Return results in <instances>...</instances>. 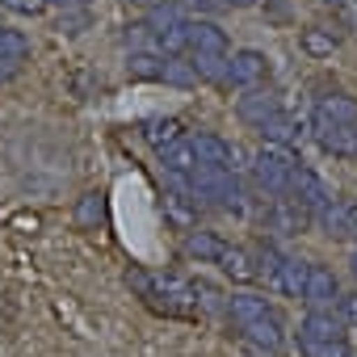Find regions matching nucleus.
I'll return each mask as SVG.
<instances>
[{
  "label": "nucleus",
  "mask_w": 357,
  "mask_h": 357,
  "mask_svg": "<svg viewBox=\"0 0 357 357\" xmlns=\"http://www.w3.org/2000/svg\"><path fill=\"white\" fill-rule=\"evenodd\" d=\"M126 286L155 311L168 319H202V303H198V286L185 278H172V273H151V269H130Z\"/></svg>",
  "instance_id": "obj_1"
},
{
  "label": "nucleus",
  "mask_w": 357,
  "mask_h": 357,
  "mask_svg": "<svg viewBox=\"0 0 357 357\" xmlns=\"http://www.w3.org/2000/svg\"><path fill=\"white\" fill-rule=\"evenodd\" d=\"M252 261H257V278H261L269 290H282V294H290V298H303V290H307V261H294V257L278 252L273 244L257 248Z\"/></svg>",
  "instance_id": "obj_2"
},
{
  "label": "nucleus",
  "mask_w": 357,
  "mask_h": 357,
  "mask_svg": "<svg viewBox=\"0 0 357 357\" xmlns=\"http://www.w3.org/2000/svg\"><path fill=\"white\" fill-rule=\"evenodd\" d=\"M198 202L206 206H219V211H231L240 215L244 211V194H240V181H236V172H215V168H198V176L185 185Z\"/></svg>",
  "instance_id": "obj_3"
},
{
  "label": "nucleus",
  "mask_w": 357,
  "mask_h": 357,
  "mask_svg": "<svg viewBox=\"0 0 357 357\" xmlns=\"http://www.w3.org/2000/svg\"><path fill=\"white\" fill-rule=\"evenodd\" d=\"M294 151L278 147V143H265L257 151V164H252V176H257V185L269 194V198H282L286 185H290V172H294Z\"/></svg>",
  "instance_id": "obj_4"
},
{
  "label": "nucleus",
  "mask_w": 357,
  "mask_h": 357,
  "mask_svg": "<svg viewBox=\"0 0 357 357\" xmlns=\"http://www.w3.org/2000/svg\"><path fill=\"white\" fill-rule=\"evenodd\" d=\"M286 198H294L303 211H311L315 219H319V211H328L336 198L328 194V185L319 181V176L307 168V164H294V172H290V185H286Z\"/></svg>",
  "instance_id": "obj_5"
},
{
  "label": "nucleus",
  "mask_w": 357,
  "mask_h": 357,
  "mask_svg": "<svg viewBox=\"0 0 357 357\" xmlns=\"http://www.w3.org/2000/svg\"><path fill=\"white\" fill-rule=\"evenodd\" d=\"M311 135H315V143H319L328 155H336V160H353V155H357V126H349V122L311 118Z\"/></svg>",
  "instance_id": "obj_6"
},
{
  "label": "nucleus",
  "mask_w": 357,
  "mask_h": 357,
  "mask_svg": "<svg viewBox=\"0 0 357 357\" xmlns=\"http://www.w3.org/2000/svg\"><path fill=\"white\" fill-rule=\"evenodd\" d=\"M307 311H336L340 303V282L328 265H307V290H303Z\"/></svg>",
  "instance_id": "obj_7"
},
{
  "label": "nucleus",
  "mask_w": 357,
  "mask_h": 357,
  "mask_svg": "<svg viewBox=\"0 0 357 357\" xmlns=\"http://www.w3.org/2000/svg\"><path fill=\"white\" fill-rule=\"evenodd\" d=\"M269 76V55L261 51H236L227 59V84L231 89H257Z\"/></svg>",
  "instance_id": "obj_8"
},
{
  "label": "nucleus",
  "mask_w": 357,
  "mask_h": 357,
  "mask_svg": "<svg viewBox=\"0 0 357 357\" xmlns=\"http://www.w3.org/2000/svg\"><path fill=\"white\" fill-rule=\"evenodd\" d=\"M190 143H194V151H198L202 168H215V172H236V147H231L223 135H215V130H198Z\"/></svg>",
  "instance_id": "obj_9"
},
{
  "label": "nucleus",
  "mask_w": 357,
  "mask_h": 357,
  "mask_svg": "<svg viewBox=\"0 0 357 357\" xmlns=\"http://www.w3.org/2000/svg\"><path fill=\"white\" fill-rule=\"evenodd\" d=\"M160 164H164V172L172 176L176 185H190L194 176H198V168H202V160H198V151H194L190 139H176L172 147H164L160 151Z\"/></svg>",
  "instance_id": "obj_10"
},
{
  "label": "nucleus",
  "mask_w": 357,
  "mask_h": 357,
  "mask_svg": "<svg viewBox=\"0 0 357 357\" xmlns=\"http://www.w3.org/2000/svg\"><path fill=\"white\" fill-rule=\"evenodd\" d=\"M344 340V319L332 311H307V319L298 324V344H336Z\"/></svg>",
  "instance_id": "obj_11"
},
{
  "label": "nucleus",
  "mask_w": 357,
  "mask_h": 357,
  "mask_svg": "<svg viewBox=\"0 0 357 357\" xmlns=\"http://www.w3.org/2000/svg\"><path fill=\"white\" fill-rule=\"evenodd\" d=\"M278 109H282V101H278L273 89H244V97L236 101V114H240V122H248V126H265Z\"/></svg>",
  "instance_id": "obj_12"
},
{
  "label": "nucleus",
  "mask_w": 357,
  "mask_h": 357,
  "mask_svg": "<svg viewBox=\"0 0 357 357\" xmlns=\"http://www.w3.org/2000/svg\"><path fill=\"white\" fill-rule=\"evenodd\" d=\"M190 55H223L227 59V30L211 17H190Z\"/></svg>",
  "instance_id": "obj_13"
},
{
  "label": "nucleus",
  "mask_w": 357,
  "mask_h": 357,
  "mask_svg": "<svg viewBox=\"0 0 357 357\" xmlns=\"http://www.w3.org/2000/svg\"><path fill=\"white\" fill-rule=\"evenodd\" d=\"M261 135H265V143H278V147L294 151V147H303V139H307V126H303L294 114L278 109V114H273V118L261 126Z\"/></svg>",
  "instance_id": "obj_14"
},
{
  "label": "nucleus",
  "mask_w": 357,
  "mask_h": 357,
  "mask_svg": "<svg viewBox=\"0 0 357 357\" xmlns=\"http://www.w3.org/2000/svg\"><path fill=\"white\" fill-rule=\"evenodd\" d=\"M315 223V215L311 211H303L294 198H273V211H269V227L273 231H286V236H298V231H307Z\"/></svg>",
  "instance_id": "obj_15"
},
{
  "label": "nucleus",
  "mask_w": 357,
  "mask_h": 357,
  "mask_svg": "<svg viewBox=\"0 0 357 357\" xmlns=\"http://www.w3.org/2000/svg\"><path fill=\"white\" fill-rule=\"evenodd\" d=\"M223 248H227V240H219L215 231H190L185 244H181V252H185L190 261H198V265H219Z\"/></svg>",
  "instance_id": "obj_16"
},
{
  "label": "nucleus",
  "mask_w": 357,
  "mask_h": 357,
  "mask_svg": "<svg viewBox=\"0 0 357 357\" xmlns=\"http://www.w3.org/2000/svg\"><path fill=\"white\" fill-rule=\"evenodd\" d=\"M139 135H143V143H147V147H155V155H160L164 147H172L176 139H185L181 118H147Z\"/></svg>",
  "instance_id": "obj_17"
},
{
  "label": "nucleus",
  "mask_w": 357,
  "mask_h": 357,
  "mask_svg": "<svg viewBox=\"0 0 357 357\" xmlns=\"http://www.w3.org/2000/svg\"><path fill=\"white\" fill-rule=\"evenodd\" d=\"M168 72V59L160 51H130L126 55V76L130 80H164Z\"/></svg>",
  "instance_id": "obj_18"
},
{
  "label": "nucleus",
  "mask_w": 357,
  "mask_h": 357,
  "mask_svg": "<svg viewBox=\"0 0 357 357\" xmlns=\"http://www.w3.org/2000/svg\"><path fill=\"white\" fill-rule=\"evenodd\" d=\"M311 118H328V122H349V126H357V101L344 97V93H328V97L315 101V114H311Z\"/></svg>",
  "instance_id": "obj_19"
},
{
  "label": "nucleus",
  "mask_w": 357,
  "mask_h": 357,
  "mask_svg": "<svg viewBox=\"0 0 357 357\" xmlns=\"http://www.w3.org/2000/svg\"><path fill=\"white\" fill-rule=\"evenodd\" d=\"M219 269H223L231 282H257V261H252V252H244V248H236V244L223 248Z\"/></svg>",
  "instance_id": "obj_20"
},
{
  "label": "nucleus",
  "mask_w": 357,
  "mask_h": 357,
  "mask_svg": "<svg viewBox=\"0 0 357 357\" xmlns=\"http://www.w3.org/2000/svg\"><path fill=\"white\" fill-rule=\"evenodd\" d=\"M22 59H30V38L13 26H0V68H17Z\"/></svg>",
  "instance_id": "obj_21"
},
{
  "label": "nucleus",
  "mask_w": 357,
  "mask_h": 357,
  "mask_svg": "<svg viewBox=\"0 0 357 357\" xmlns=\"http://www.w3.org/2000/svg\"><path fill=\"white\" fill-rule=\"evenodd\" d=\"M298 43H303V51H307L311 59H328V55L340 47V34H332L328 26H307V30L298 34Z\"/></svg>",
  "instance_id": "obj_22"
},
{
  "label": "nucleus",
  "mask_w": 357,
  "mask_h": 357,
  "mask_svg": "<svg viewBox=\"0 0 357 357\" xmlns=\"http://www.w3.org/2000/svg\"><path fill=\"white\" fill-rule=\"evenodd\" d=\"M76 223L80 227H97V223H105V194H84L80 202H76Z\"/></svg>",
  "instance_id": "obj_23"
},
{
  "label": "nucleus",
  "mask_w": 357,
  "mask_h": 357,
  "mask_svg": "<svg viewBox=\"0 0 357 357\" xmlns=\"http://www.w3.org/2000/svg\"><path fill=\"white\" fill-rule=\"evenodd\" d=\"M315 223H319L332 240H344V236H349V206H344V202H332L328 211H319Z\"/></svg>",
  "instance_id": "obj_24"
},
{
  "label": "nucleus",
  "mask_w": 357,
  "mask_h": 357,
  "mask_svg": "<svg viewBox=\"0 0 357 357\" xmlns=\"http://www.w3.org/2000/svg\"><path fill=\"white\" fill-rule=\"evenodd\" d=\"M198 80H215V84H227V59L223 55H190Z\"/></svg>",
  "instance_id": "obj_25"
},
{
  "label": "nucleus",
  "mask_w": 357,
  "mask_h": 357,
  "mask_svg": "<svg viewBox=\"0 0 357 357\" xmlns=\"http://www.w3.org/2000/svg\"><path fill=\"white\" fill-rule=\"evenodd\" d=\"M164 84H176V89H194V84H198V72H194V63H185V59H168Z\"/></svg>",
  "instance_id": "obj_26"
},
{
  "label": "nucleus",
  "mask_w": 357,
  "mask_h": 357,
  "mask_svg": "<svg viewBox=\"0 0 357 357\" xmlns=\"http://www.w3.org/2000/svg\"><path fill=\"white\" fill-rule=\"evenodd\" d=\"M303 357H353L349 340H336V344H298Z\"/></svg>",
  "instance_id": "obj_27"
},
{
  "label": "nucleus",
  "mask_w": 357,
  "mask_h": 357,
  "mask_svg": "<svg viewBox=\"0 0 357 357\" xmlns=\"http://www.w3.org/2000/svg\"><path fill=\"white\" fill-rule=\"evenodd\" d=\"M9 13H17V17H43L47 13V0H0Z\"/></svg>",
  "instance_id": "obj_28"
},
{
  "label": "nucleus",
  "mask_w": 357,
  "mask_h": 357,
  "mask_svg": "<svg viewBox=\"0 0 357 357\" xmlns=\"http://www.w3.org/2000/svg\"><path fill=\"white\" fill-rule=\"evenodd\" d=\"M336 315H340L344 324H353V328H357V290H353V294H340V303H336Z\"/></svg>",
  "instance_id": "obj_29"
},
{
  "label": "nucleus",
  "mask_w": 357,
  "mask_h": 357,
  "mask_svg": "<svg viewBox=\"0 0 357 357\" xmlns=\"http://www.w3.org/2000/svg\"><path fill=\"white\" fill-rule=\"evenodd\" d=\"M47 5H59V9L68 13V9H84V5H89V0H47Z\"/></svg>",
  "instance_id": "obj_30"
},
{
  "label": "nucleus",
  "mask_w": 357,
  "mask_h": 357,
  "mask_svg": "<svg viewBox=\"0 0 357 357\" xmlns=\"http://www.w3.org/2000/svg\"><path fill=\"white\" fill-rule=\"evenodd\" d=\"M349 206V236H357V202H344Z\"/></svg>",
  "instance_id": "obj_31"
},
{
  "label": "nucleus",
  "mask_w": 357,
  "mask_h": 357,
  "mask_svg": "<svg viewBox=\"0 0 357 357\" xmlns=\"http://www.w3.org/2000/svg\"><path fill=\"white\" fill-rule=\"evenodd\" d=\"M9 80H13V68H0V89H5Z\"/></svg>",
  "instance_id": "obj_32"
},
{
  "label": "nucleus",
  "mask_w": 357,
  "mask_h": 357,
  "mask_svg": "<svg viewBox=\"0 0 357 357\" xmlns=\"http://www.w3.org/2000/svg\"><path fill=\"white\" fill-rule=\"evenodd\" d=\"M349 265H353V278H357V248H353V257H349Z\"/></svg>",
  "instance_id": "obj_33"
},
{
  "label": "nucleus",
  "mask_w": 357,
  "mask_h": 357,
  "mask_svg": "<svg viewBox=\"0 0 357 357\" xmlns=\"http://www.w3.org/2000/svg\"><path fill=\"white\" fill-rule=\"evenodd\" d=\"M223 5H252V0H223Z\"/></svg>",
  "instance_id": "obj_34"
},
{
  "label": "nucleus",
  "mask_w": 357,
  "mask_h": 357,
  "mask_svg": "<svg viewBox=\"0 0 357 357\" xmlns=\"http://www.w3.org/2000/svg\"><path fill=\"white\" fill-rule=\"evenodd\" d=\"M324 5H344V0H324Z\"/></svg>",
  "instance_id": "obj_35"
}]
</instances>
